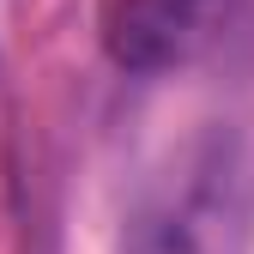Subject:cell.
Wrapping results in <instances>:
<instances>
[{"instance_id":"cell-1","label":"cell","mask_w":254,"mask_h":254,"mask_svg":"<svg viewBox=\"0 0 254 254\" xmlns=\"http://www.w3.org/2000/svg\"><path fill=\"white\" fill-rule=\"evenodd\" d=\"M115 254H254V145L200 121L139 182Z\"/></svg>"},{"instance_id":"cell-2","label":"cell","mask_w":254,"mask_h":254,"mask_svg":"<svg viewBox=\"0 0 254 254\" xmlns=\"http://www.w3.org/2000/svg\"><path fill=\"white\" fill-rule=\"evenodd\" d=\"M242 18L248 0H97V43L121 73L157 79L218 55Z\"/></svg>"}]
</instances>
